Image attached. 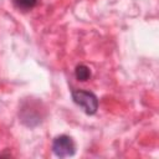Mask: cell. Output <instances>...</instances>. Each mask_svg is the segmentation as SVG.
Listing matches in <instances>:
<instances>
[{"label": "cell", "mask_w": 159, "mask_h": 159, "mask_svg": "<svg viewBox=\"0 0 159 159\" xmlns=\"http://www.w3.org/2000/svg\"><path fill=\"white\" fill-rule=\"evenodd\" d=\"M72 99L87 114H94L98 109V98L94 93L83 89H73Z\"/></svg>", "instance_id": "6da1fadb"}, {"label": "cell", "mask_w": 159, "mask_h": 159, "mask_svg": "<svg viewBox=\"0 0 159 159\" xmlns=\"http://www.w3.org/2000/svg\"><path fill=\"white\" fill-rule=\"evenodd\" d=\"M75 76L78 81L84 82L91 77V71L86 65H78L75 70Z\"/></svg>", "instance_id": "3957f363"}, {"label": "cell", "mask_w": 159, "mask_h": 159, "mask_svg": "<svg viewBox=\"0 0 159 159\" xmlns=\"http://www.w3.org/2000/svg\"><path fill=\"white\" fill-rule=\"evenodd\" d=\"M12 1L17 9H20L22 11H29L36 6L39 0H12Z\"/></svg>", "instance_id": "277c9868"}, {"label": "cell", "mask_w": 159, "mask_h": 159, "mask_svg": "<svg viewBox=\"0 0 159 159\" xmlns=\"http://www.w3.org/2000/svg\"><path fill=\"white\" fill-rule=\"evenodd\" d=\"M52 150H53L55 155L58 158L72 157L76 152V145H75V142L72 140L71 137L62 134V135H58L53 139Z\"/></svg>", "instance_id": "7a4b0ae2"}]
</instances>
